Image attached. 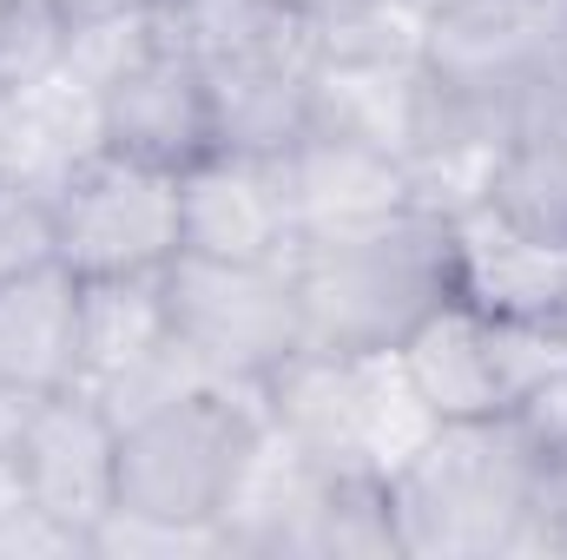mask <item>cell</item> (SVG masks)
Returning a JSON list of instances; mask_svg holds the SVG:
<instances>
[{
	"label": "cell",
	"mask_w": 567,
	"mask_h": 560,
	"mask_svg": "<svg viewBox=\"0 0 567 560\" xmlns=\"http://www.w3.org/2000/svg\"><path fill=\"white\" fill-rule=\"evenodd\" d=\"M152 13H158L165 40H178L198 66L303 27V13H290L278 0H152Z\"/></svg>",
	"instance_id": "obj_20"
},
{
	"label": "cell",
	"mask_w": 567,
	"mask_h": 560,
	"mask_svg": "<svg viewBox=\"0 0 567 560\" xmlns=\"http://www.w3.org/2000/svg\"><path fill=\"white\" fill-rule=\"evenodd\" d=\"M178 218H185V251H198V258L278 265L297 251L278 158L205 152L192 172H178Z\"/></svg>",
	"instance_id": "obj_13"
},
{
	"label": "cell",
	"mask_w": 567,
	"mask_h": 560,
	"mask_svg": "<svg viewBox=\"0 0 567 560\" xmlns=\"http://www.w3.org/2000/svg\"><path fill=\"white\" fill-rule=\"evenodd\" d=\"M442 7H455V0H416V13H423V20H429V13H442Z\"/></svg>",
	"instance_id": "obj_33"
},
{
	"label": "cell",
	"mask_w": 567,
	"mask_h": 560,
	"mask_svg": "<svg viewBox=\"0 0 567 560\" xmlns=\"http://www.w3.org/2000/svg\"><path fill=\"white\" fill-rule=\"evenodd\" d=\"M60 60H66V20H60V7L53 0H13L0 13V86L27 93L47 73H60Z\"/></svg>",
	"instance_id": "obj_23"
},
{
	"label": "cell",
	"mask_w": 567,
	"mask_h": 560,
	"mask_svg": "<svg viewBox=\"0 0 567 560\" xmlns=\"http://www.w3.org/2000/svg\"><path fill=\"white\" fill-rule=\"evenodd\" d=\"M278 7H290V13H310V7H317V0H278Z\"/></svg>",
	"instance_id": "obj_34"
},
{
	"label": "cell",
	"mask_w": 567,
	"mask_h": 560,
	"mask_svg": "<svg viewBox=\"0 0 567 560\" xmlns=\"http://www.w3.org/2000/svg\"><path fill=\"white\" fill-rule=\"evenodd\" d=\"M449 251H455V297L515 317L528 330L567 336V245L522 231L495 205H475L449 218Z\"/></svg>",
	"instance_id": "obj_11"
},
{
	"label": "cell",
	"mask_w": 567,
	"mask_h": 560,
	"mask_svg": "<svg viewBox=\"0 0 567 560\" xmlns=\"http://www.w3.org/2000/svg\"><path fill=\"white\" fill-rule=\"evenodd\" d=\"M0 178H13V93L0 86Z\"/></svg>",
	"instance_id": "obj_31"
},
{
	"label": "cell",
	"mask_w": 567,
	"mask_h": 560,
	"mask_svg": "<svg viewBox=\"0 0 567 560\" xmlns=\"http://www.w3.org/2000/svg\"><path fill=\"white\" fill-rule=\"evenodd\" d=\"M20 501H27L20 468H13V455H0V515H7V508H20Z\"/></svg>",
	"instance_id": "obj_32"
},
{
	"label": "cell",
	"mask_w": 567,
	"mask_h": 560,
	"mask_svg": "<svg viewBox=\"0 0 567 560\" xmlns=\"http://www.w3.org/2000/svg\"><path fill=\"white\" fill-rule=\"evenodd\" d=\"M33 554L80 560V554H86V535H80V528H66V521H53L47 508L20 501V508H7V515H0V560H33Z\"/></svg>",
	"instance_id": "obj_27"
},
{
	"label": "cell",
	"mask_w": 567,
	"mask_h": 560,
	"mask_svg": "<svg viewBox=\"0 0 567 560\" xmlns=\"http://www.w3.org/2000/svg\"><path fill=\"white\" fill-rule=\"evenodd\" d=\"M158 290H165L172 336L218 383H271L303 350V303H297L290 258L251 265V258L178 251L158 271Z\"/></svg>",
	"instance_id": "obj_5"
},
{
	"label": "cell",
	"mask_w": 567,
	"mask_h": 560,
	"mask_svg": "<svg viewBox=\"0 0 567 560\" xmlns=\"http://www.w3.org/2000/svg\"><path fill=\"white\" fill-rule=\"evenodd\" d=\"M7 7H13V0H0V13H7Z\"/></svg>",
	"instance_id": "obj_35"
},
{
	"label": "cell",
	"mask_w": 567,
	"mask_h": 560,
	"mask_svg": "<svg viewBox=\"0 0 567 560\" xmlns=\"http://www.w3.org/2000/svg\"><path fill=\"white\" fill-rule=\"evenodd\" d=\"M93 152H106L100 133V93L80 86L66 66L47 73L40 86L13 93V178L60 191L66 172H80Z\"/></svg>",
	"instance_id": "obj_18"
},
{
	"label": "cell",
	"mask_w": 567,
	"mask_h": 560,
	"mask_svg": "<svg viewBox=\"0 0 567 560\" xmlns=\"http://www.w3.org/2000/svg\"><path fill=\"white\" fill-rule=\"evenodd\" d=\"M310 20L290 27L265 46L205 60L212 86V126L218 152H251V158H284L310 133Z\"/></svg>",
	"instance_id": "obj_14"
},
{
	"label": "cell",
	"mask_w": 567,
	"mask_h": 560,
	"mask_svg": "<svg viewBox=\"0 0 567 560\" xmlns=\"http://www.w3.org/2000/svg\"><path fill=\"white\" fill-rule=\"evenodd\" d=\"M390 7H416V0H317L310 13H390Z\"/></svg>",
	"instance_id": "obj_30"
},
{
	"label": "cell",
	"mask_w": 567,
	"mask_h": 560,
	"mask_svg": "<svg viewBox=\"0 0 567 560\" xmlns=\"http://www.w3.org/2000/svg\"><path fill=\"white\" fill-rule=\"evenodd\" d=\"M27 409H33V396H20L13 383H0V455L13 448V435H20V422H27Z\"/></svg>",
	"instance_id": "obj_29"
},
{
	"label": "cell",
	"mask_w": 567,
	"mask_h": 560,
	"mask_svg": "<svg viewBox=\"0 0 567 560\" xmlns=\"http://www.w3.org/2000/svg\"><path fill=\"white\" fill-rule=\"evenodd\" d=\"M53 251L80 283L165 271L185 251L178 172H152L133 158L93 152L53 191Z\"/></svg>",
	"instance_id": "obj_7"
},
{
	"label": "cell",
	"mask_w": 567,
	"mask_h": 560,
	"mask_svg": "<svg viewBox=\"0 0 567 560\" xmlns=\"http://www.w3.org/2000/svg\"><path fill=\"white\" fill-rule=\"evenodd\" d=\"M429 106V66L423 53H390V60H310V133L377 145V152H410L416 120Z\"/></svg>",
	"instance_id": "obj_16"
},
{
	"label": "cell",
	"mask_w": 567,
	"mask_h": 560,
	"mask_svg": "<svg viewBox=\"0 0 567 560\" xmlns=\"http://www.w3.org/2000/svg\"><path fill=\"white\" fill-rule=\"evenodd\" d=\"M165 323V290L152 278H93L80 283V390L133 363L145 343H158Z\"/></svg>",
	"instance_id": "obj_19"
},
{
	"label": "cell",
	"mask_w": 567,
	"mask_h": 560,
	"mask_svg": "<svg viewBox=\"0 0 567 560\" xmlns=\"http://www.w3.org/2000/svg\"><path fill=\"white\" fill-rule=\"evenodd\" d=\"M567 46V0H455L423 20V66L462 100L508 106L515 86Z\"/></svg>",
	"instance_id": "obj_9"
},
{
	"label": "cell",
	"mask_w": 567,
	"mask_h": 560,
	"mask_svg": "<svg viewBox=\"0 0 567 560\" xmlns=\"http://www.w3.org/2000/svg\"><path fill=\"white\" fill-rule=\"evenodd\" d=\"M290 278L310 350H403L429 310L455 297L449 218L410 205L370 231L310 238L290 251Z\"/></svg>",
	"instance_id": "obj_2"
},
{
	"label": "cell",
	"mask_w": 567,
	"mask_h": 560,
	"mask_svg": "<svg viewBox=\"0 0 567 560\" xmlns=\"http://www.w3.org/2000/svg\"><path fill=\"white\" fill-rule=\"evenodd\" d=\"M542 442L522 416L435 422L429 442L390 475V515L403 554L495 560L522 554Z\"/></svg>",
	"instance_id": "obj_1"
},
{
	"label": "cell",
	"mask_w": 567,
	"mask_h": 560,
	"mask_svg": "<svg viewBox=\"0 0 567 560\" xmlns=\"http://www.w3.org/2000/svg\"><path fill=\"white\" fill-rule=\"evenodd\" d=\"M0 383L20 396L80 390V278L60 258L0 283Z\"/></svg>",
	"instance_id": "obj_17"
},
{
	"label": "cell",
	"mask_w": 567,
	"mask_h": 560,
	"mask_svg": "<svg viewBox=\"0 0 567 560\" xmlns=\"http://www.w3.org/2000/svg\"><path fill=\"white\" fill-rule=\"evenodd\" d=\"M265 409L330 475L390 481L435 428L403 350H297L265 383Z\"/></svg>",
	"instance_id": "obj_3"
},
{
	"label": "cell",
	"mask_w": 567,
	"mask_h": 560,
	"mask_svg": "<svg viewBox=\"0 0 567 560\" xmlns=\"http://www.w3.org/2000/svg\"><path fill=\"white\" fill-rule=\"evenodd\" d=\"M100 133L113 158H133L152 172H192L205 152H218L205 66L178 40H158L120 86L100 93Z\"/></svg>",
	"instance_id": "obj_10"
},
{
	"label": "cell",
	"mask_w": 567,
	"mask_h": 560,
	"mask_svg": "<svg viewBox=\"0 0 567 560\" xmlns=\"http://www.w3.org/2000/svg\"><path fill=\"white\" fill-rule=\"evenodd\" d=\"M284 205L297 225V245L310 238H343V231H370L396 211H410V172L396 152L337 139V133H303L278 158Z\"/></svg>",
	"instance_id": "obj_12"
},
{
	"label": "cell",
	"mask_w": 567,
	"mask_h": 560,
	"mask_svg": "<svg viewBox=\"0 0 567 560\" xmlns=\"http://www.w3.org/2000/svg\"><path fill=\"white\" fill-rule=\"evenodd\" d=\"M522 554H567V442L542 448V475H535Z\"/></svg>",
	"instance_id": "obj_26"
},
{
	"label": "cell",
	"mask_w": 567,
	"mask_h": 560,
	"mask_svg": "<svg viewBox=\"0 0 567 560\" xmlns=\"http://www.w3.org/2000/svg\"><path fill=\"white\" fill-rule=\"evenodd\" d=\"M93 554H120V560H140V554H225V535L218 528H198V521H152V515H126L113 508L93 541Z\"/></svg>",
	"instance_id": "obj_25"
},
{
	"label": "cell",
	"mask_w": 567,
	"mask_h": 560,
	"mask_svg": "<svg viewBox=\"0 0 567 560\" xmlns=\"http://www.w3.org/2000/svg\"><path fill=\"white\" fill-rule=\"evenodd\" d=\"M7 455L20 468L27 501L47 508L53 521L80 528L86 541L120 508V422L100 409L93 390L33 396V409H27V422H20V435H13Z\"/></svg>",
	"instance_id": "obj_8"
},
{
	"label": "cell",
	"mask_w": 567,
	"mask_h": 560,
	"mask_svg": "<svg viewBox=\"0 0 567 560\" xmlns=\"http://www.w3.org/2000/svg\"><path fill=\"white\" fill-rule=\"evenodd\" d=\"M205 383H218L172 330L158 336V343H145L133 363H120L113 376H100L93 383V396H100V409L120 422H140V416H152V409H165V403H178V396H192V390H205Z\"/></svg>",
	"instance_id": "obj_21"
},
{
	"label": "cell",
	"mask_w": 567,
	"mask_h": 560,
	"mask_svg": "<svg viewBox=\"0 0 567 560\" xmlns=\"http://www.w3.org/2000/svg\"><path fill=\"white\" fill-rule=\"evenodd\" d=\"M265 383H205L152 416L120 428V508L152 521L218 528L258 435H265Z\"/></svg>",
	"instance_id": "obj_4"
},
{
	"label": "cell",
	"mask_w": 567,
	"mask_h": 560,
	"mask_svg": "<svg viewBox=\"0 0 567 560\" xmlns=\"http://www.w3.org/2000/svg\"><path fill=\"white\" fill-rule=\"evenodd\" d=\"M60 7V20H66V33L73 27H86V20H113V13H133V7H152V0H53Z\"/></svg>",
	"instance_id": "obj_28"
},
{
	"label": "cell",
	"mask_w": 567,
	"mask_h": 560,
	"mask_svg": "<svg viewBox=\"0 0 567 560\" xmlns=\"http://www.w3.org/2000/svg\"><path fill=\"white\" fill-rule=\"evenodd\" d=\"M53 191L27 185V178H0V283L27 278L40 265H53Z\"/></svg>",
	"instance_id": "obj_24"
},
{
	"label": "cell",
	"mask_w": 567,
	"mask_h": 560,
	"mask_svg": "<svg viewBox=\"0 0 567 560\" xmlns=\"http://www.w3.org/2000/svg\"><path fill=\"white\" fill-rule=\"evenodd\" d=\"M567 363V336L528 330L515 317H495L468 297H449L429 310L403 343V370L423 390L435 422L462 416H515L542 376Z\"/></svg>",
	"instance_id": "obj_6"
},
{
	"label": "cell",
	"mask_w": 567,
	"mask_h": 560,
	"mask_svg": "<svg viewBox=\"0 0 567 560\" xmlns=\"http://www.w3.org/2000/svg\"><path fill=\"white\" fill-rule=\"evenodd\" d=\"M158 40H165L158 13H152V7H133V13H113V20H86V27H73L60 66H66L80 86L106 93V86H120V80L140 66Z\"/></svg>",
	"instance_id": "obj_22"
},
{
	"label": "cell",
	"mask_w": 567,
	"mask_h": 560,
	"mask_svg": "<svg viewBox=\"0 0 567 560\" xmlns=\"http://www.w3.org/2000/svg\"><path fill=\"white\" fill-rule=\"evenodd\" d=\"M330 468L310 462L278 422H265L225 515H218V535H225V554H303V535L330 495Z\"/></svg>",
	"instance_id": "obj_15"
}]
</instances>
